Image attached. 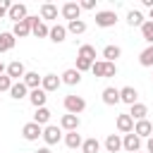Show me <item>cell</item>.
I'll use <instances>...</instances> for the list:
<instances>
[{
	"instance_id": "9c48e42d",
	"label": "cell",
	"mask_w": 153,
	"mask_h": 153,
	"mask_svg": "<svg viewBox=\"0 0 153 153\" xmlns=\"http://www.w3.org/2000/svg\"><path fill=\"white\" fill-rule=\"evenodd\" d=\"M31 33V14L24 19V22H17L14 26H12V36L14 38H26Z\"/></svg>"
},
{
	"instance_id": "cb8c5ba5",
	"label": "cell",
	"mask_w": 153,
	"mask_h": 153,
	"mask_svg": "<svg viewBox=\"0 0 153 153\" xmlns=\"http://www.w3.org/2000/svg\"><path fill=\"white\" fill-rule=\"evenodd\" d=\"M31 122H36L38 127H48V122H50V110H48V108H36Z\"/></svg>"
},
{
	"instance_id": "f546056e",
	"label": "cell",
	"mask_w": 153,
	"mask_h": 153,
	"mask_svg": "<svg viewBox=\"0 0 153 153\" xmlns=\"http://www.w3.org/2000/svg\"><path fill=\"white\" fill-rule=\"evenodd\" d=\"M76 57H81V60H88V62H96V48H93V45H88V43H84V45L79 48Z\"/></svg>"
},
{
	"instance_id": "4fadbf2b",
	"label": "cell",
	"mask_w": 153,
	"mask_h": 153,
	"mask_svg": "<svg viewBox=\"0 0 153 153\" xmlns=\"http://www.w3.org/2000/svg\"><path fill=\"white\" fill-rule=\"evenodd\" d=\"M79 124H81L79 115H69V112L62 115V120H60V129H65V131H76Z\"/></svg>"
},
{
	"instance_id": "277c9868",
	"label": "cell",
	"mask_w": 153,
	"mask_h": 153,
	"mask_svg": "<svg viewBox=\"0 0 153 153\" xmlns=\"http://www.w3.org/2000/svg\"><path fill=\"white\" fill-rule=\"evenodd\" d=\"M60 14H62L67 22H74V19L81 17V7H79V2H65V5L60 7Z\"/></svg>"
},
{
	"instance_id": "ac0fdd59",
	"label": "cell",
	"mask_w": 153,
	"mask_h": 153,
	"mask_svg": "<svg viewBox=\"0 0 153 153\" xmlns=\"http://www.w3.org/2000/svg\"><path fill=\"white\" fill-rule=\"evenodd\" d=\"M100 96H103V103L105 105H117L120 103V88H115V86H105Z\"/></svg>"
},
{
	"instance_id": "ba28073f",
	"label": "cell",
	"mask_w": 153,
	"mask_h": 153,
	"mask_svg": "<svg viewBox=\"0 0 153 153\" xmlns=\"http://www.w3.org/2000/svg\"><path fill=\"white\" fill-rule=\"evenodd\" d=\"M122 148L129 151V153H136V151H141V139H139L134 131H129V134L122 136Z\"/></svg>"
},
{
	"instance_id": "3957f363",
	"label": "cell",
	"mask_w": 153,
	"mask_h": 153,
	"mask_svg": "<svg viewBox=\"0 0 153 153\" xmlns=\"http://www.w3.org/2000/svg\"><path fill=\"white\" fill-rule=\"evenodd\" d=\"M117 24V14L112 10H103V12H96V26L100 29H110Z\"/></svg>"
},
{
	"instance_id": "7402d4cb",
	"label": "cell",
	"mask_w": 153,
	"mask_h": 153,
	"mask_svg": "<svg viewBox=\"0 0 153 153\" xmlns=\"http://www.w3.org/2000/svg\"><path fill=\"white\" fill-rule=\"evenodd\" d=\"M41 79H43V76H38V72H26L22 81H24V86H26L29 91H33V88H41Z\"/></svg>"
},
{
	"instance_id": "4dcf8cb0",
	"label": "cell",
	"mask_w": 153,
	"mask_h": 153,
	"mask_svg": "<svg viewBox=\"0 0 153 153\" xmlns=\"http://www.w3.org/2000/svg\"><path fill=\"white\" fill-rule=\"evenodd\" d=\"M98 151H100V141H98L96 136L84 139V143H81V153H98Z\"/></svg>"
},
{
	"instance_id": "d6986e66",
	"label": "cell",
	"mask_w": 153,
	"mask_h": 153,
	"mask_svg": "<svg viewBox=\"0 0 153 153\" xmlns=\"http://www.w3.org/2000/svg\"><path fill=\"white\" fill-rule=\"evenodd\" d=\"M48 38H50L53 43H62V41L67 38V29H65L62 24H53L50 31H48Z\"/></svg>"
},
{
	"instance_id": "603a6c76",
	"label": "cell",
	"mask_w": 153,
	"mask_h": 153,
	"mask_svg": "<svg viewBox=\"0 0 153 153\" xmlns=\"http://www.w3.org/2000/svg\"><path fill=\"white\" fill-rule=\"evenodd\" d=\"M129 108H131V110H129L127 115H129L131 120H136V122H139V120H146V115H148V108H146L143 103H134V105H129Z\"/></svg>"
},
{
	"instance_id": "d6a6232c",
	"label": "cell",
	"mask_w": 153,
	"mask_h": 153,
	"mask_svg": "<svg viewBox=\"0 0 153 153\" xmlns=\"http://www.w3.org/2000/svg\"><path fill=\"white\" fill-rule=\"evenodd\" d=\"M139 65H141V67H153V45H148V48L141 50V55H139Z\"/></svg>"
},
{
	"instance_id": "d590c367",
	"label": "cell",
	"mask_w": 153,
	"mask_h": 153,
	"mask_svg": "<svg viewBox=\"0 0 153 153\" xmlns=\"http://www.w3.org/2000/svg\"><path fill=\"white\" fill-rule=\"evenodd\" d=\"M91 65H93V62H88V60H81V57H76V67H74V69H76V72L81 74V72H88V69H91Z\"/></svg>"
},
{
	"instance_id": "836d02e7",
	"label": "cell",
	"mask_w": 153,
	"mask_h": 153,
	"mask_svg": "<svg viewBox=\"0 0 153 153\" xmlns=\"http://www.w3.org/2000/svg\"><path fill=\"white\" fill-rule=\"evenodd\" d=\"M141 36H143V41L148 45H153V24L151 22H143L141 24Z\"/></svg>"
},
{
	"instance_id": "30bf717a",
	"label": "cell",
	"mask_w": 153,
	"mask_h": 153,
	"mask_svg": "<svg viewBox=\"0 0 153 153\" xmlns=\"http://www.w3.org/2000/svg\"><path fill=\"white\" fill-rule=\"evenodd\" d=\"M120 103H127V105L139 103V91L134 86H122L120 88Z\"/></svg>"
},
{
	"instance_id": "6da1fadb",
	"label": "cell",
	"mask_w": 153,
	"mask_h": 153,
	"mask_svg": "<svg viewBox=\"0 0 153 153\" xmlns=\"http://www.w3.org/2000/svg\"><path fill=\"white\" fill-rule=\"evenodd\" d=\"M65 110L69 115H81L86 110V100L81 96H65Z\"/></svg>"
},
{
	"instance_id": "e575fe53",
	"label": "cell",
	"mask_w": 153,
	"mask_h": 153,
	"mask_svg": "<svg viewBox=\"0 0 153 153\" xmlns=\"http://www.w3.org/2000/svg\"><path fill=\"white\" fill-rule=\"evenodd\" d=\"M91 72H93V76L105 79V60H96V62L91 65Z\"/></svg>"
},
{
	"instance_id": "8992f818",
	"label": "cell",
	"mask_w": 153,
	"mask_h": 153,
	"mask_svg": "<svg viewBox=\"0 0 153 153\" xmlns=\"http://www.w3.org/2000/svg\"><path fill=\"white\" fill-rule=\"evenodd\" d=\"M5 74H7L10 79H17V81H22V79H24V74H26V67H24V62L14 60V62H10V65L5 67Z\"/></svg>"
},
{
	"instance_id": "74e56055",
	"label": "cell",
	"mask_w": 153,
	"mask_h": 153,
	"mask_svg": "<svg viewBox=\"0 0 153 153\" xmlns=\"http://www.w3.org/2000/svg\"><path fill=\"white\" fill-rule=\"evenodd\" d=\"M10 88H12V79L7 74H0V93L2 91H10Z\"/></svg>"
},
{
	"instance_id": "bcb514c9",
	"label": "cell",
	"mask_w": 153,
	"mask_h": 153,
	"mask_svg": "<svg viewBox=\"0 0 153 153\" xmlns=\"http://www.w3.org/2000/svg\"><path fill=\"white\" fill-rule=\"evenodd\" d=\"M136 153H141V151H136Z\"/></svg>"
},
{
	"instance_id": "f35d334b",
	"label": "cell",
	"mask_w": 153,
	"mask_h": 153,
	"mask_svg": "<svg viewBox=\"0 0 153 153\" xmlns=\"http://www.w3.org/2000/svg\"><path fill=\"white\" fill-rule=\"evenodd\" d=\"M10 5H12L10 0H0V19H2V17L10 12Z\"/></svg>"
},
{
	"instance_id": "7dc6e473",
	"label": "cell",
	"mask_w": 153,
	"mask_h": 153,
	"mask_svg": "<svg viewBox=\"0 0 153 153\" xmlns=\"http://www.w3.org/2000/svg\"><path fill=\"white\" fill-rule=\"evenodd\" d=\"M151 136H153V134H151Z\"/></svg>"
},
{
	"instance_id": "b9f144b4",
	"label": "cell",
	"mask_w": 153,
	"mask_h": 153,
	"mask_svg": "<svg viewBox=\"0 0 153 153\" xmlns=\"http://www.w3.org/2000/svg\"><path fill=\"white\" fill-rule=\"evenodd\" d=\"M141 5H143V7H148V10H153V0H141Z\"/></svg>"
},
{
	"instance_id": "83f0119b",
	"label": "cell",
	"mask_w": 153,
	"mask_h": 153,
	"mask_svg": "<svg viewBox=\"0 0 153 153\" xmlns=\"http://www.w3.org/2000/svg\"><path fill=\"white\" fill-rule=\"evenodd\" d=\"M67 33H74V36H81L86 33V22L84 19H74V22H67Z\"/></svg>"
},
{
	"instance_id": "ee69618b",
	"label": "cell",
	"mask_w": 153,
	"mask_h": 153,
	"mask_svg": "<svg viewBox=\"0 0 153 153\" xmlns=\"http://www.w3.org/2000/svg\"><path fill=\"white\" fill-rule=\"evenodd\" d=\"M148 22L153 24V10H148Z\"/></svg>"
},
{
	"instance_id": "9a60e30c",
	"label": "cell",
	"mask_w": 153,
	"mask_h": 153,
	"mask_svg": "<svg viewBox=\"0 0 153 153\" xmlns=\"http://www.w3.org/2000/svg\"><path fill=\"white\" fill-rule=\"evenodd\" d=\"M45 100H48V93H45L43 88L29 91V103H31L33 108H45Z\"/></svg>"
},
{
	"instance_id": "8fae6325",
	"label": "cell",
	"mask_w": 153,
	"mask_h": 153,
	"mask_svg": "<svg viewBox=\"0 0 153 153\" xmlns=\"http://www.w3.org/2000/svg\"><path fill=\"white\" fill-rule=\"evenodd\" d=\"M48 31H50V26H48L45 22H41L38 17H33V14H31V33H33L36 38H45V36H48Z\"/></svg>"
},
{
	"instance_id": "60d3db41",
	"label": "cell",
	"mask_w": 153,
	"mask_h": 153,
	"mask_svg": "<svg viewBox=\"0 0 153 153\" xmlns=\"http://www.w3.org/2000/svg\"><path fill=\"white\" fill-rule=\"evenodd\" d=\"M146 153H153V136L146 141Z\"/></svg>"
},
{
	"instance_id": "2e32d148",
	"label": "cell",
	"mask_w": 153,
	"mask_h": 153,
	"mask_svg": "<svg viewBox=\"0 0 153 153\" xmlns=\"http://www.w3.org/2000/svg\"><path fill=\"white\" fill-rule=\"evenodd\" d=\"M117 131L120 134H129V131H134V120L127 115V112H122V115H117Z\"/></svg>"
},
{
	"instance_id": "ffe728a7",
	"label": "cell",
	"mask_w": 153,
	"mask_h": 153,
	"mask_svg": "<svg viewBox=\"0 0 153 153\" xmlns=\"http://www.w3.org/2000/svg\"><path fill=\"white\" fill-rule=\"evenodd\" d=\"M57 5L53 2H43L41 5V22H48V19H57Z\"/></svg>"
},
{
	"instance_id": "484cf974",
	"label": "cell",
	"mask_w": 153,
	"mask_h": 153,
	"mask_svg": "<svg viewBox=\"0 0 153 153\" xmlns=\"http://www.w3.org/2000/svg\"><path fill=\"white\" fill-rule=\"evenodd\" d=\"M105 151H108V153L122 151V139H120V134H108V139H105Z\"/></svg>"
},
{
	"instance_id": "52a82bcc",
	"label": "cell",
	"mask_w": 153,
	"mask_h": 153,
	"mask_svg": "<svg viewBox=\"0 0 153 153\" xmlns=\"http://www.w3.org/2000/svg\"><path fill=\"white\" fill-rule=\"evenodd\" d=\"M41 134H43V127H38L36 122H26V124L22 127V136H24L26 141H38Z\"/></svg>"
},
{
	"instance_id": "7a4b0ae2",
	"label": "cell",
	"mask_w": 153,
	"mask_h": 153,
	"mask_svg": "<svg viewBox=\"0 0 153 153\" xmlns=\"http://www.w3.org/2000/svg\"><path fill=\"white\" fill-rule=\"evenodd\" d=\"M41 139L45 141V146H55V143H60V139H62V129L55 127V124H48V127H43Z\"/></svg>"
},
{
	"instance_id": "44dd1931",
	"label": "cell",
	"mask_w": 153,
	"mask_h": 153,
	"mask_svg": "<svg viewBox=\"0 0 153 153\" xmlns=\"http://www.w3.org/2000/svg\"><path fill=\"white\" fill-rule=\"evenodd\" d=\"M10 96L14 100H22V98H29V88L24 86V81H12V88H10Z\"/></svg>"
},
{
	"instance_id": "ab89813d",
	"label": "cell",
	"mask_w": 153,
	"mask_h": 153,
	"mask_svg": "<svg viewBox=\"0 0 153 153\" xmlns=\"http://www.w3.org/2000/svg\"><path fill=\"white\" fill-rule=\"evenodd\" d=\"M79 7H81V10H93V7H96V0H81Z\"/></svg>"
},
{
	"instance_id": "5bb4252c",
	"label": "cell",
	"mask_w": 153,
	"mask_h": 153,
	"mask_svg": "<svg viewBox=\"0 0 153 153\" xmlns=\"http://www.w3.org/2000/svg\"><path fill=\"white\" fill-rule=\"evenodd\" d=\"M134 134H136L139 139H151L153 124H151L148 120H139V122H134Z\"/></svg>"
},
{
	"instance_id": "8d00e7d4",
	"label": "cell",
	"mask_w": 153,
	"mask_h": 153,
	"mask_svg": "<svg viewBox=\"0 0 153 153\" xmlns=\"http://www.w3.org/2000/svg\"><path fill=\"white\" fill-rule=\"evenodd\" d=\"M117 76V65L115 62H105V79H112Z\"/></svg>"
},
{
	"instance_id": "7bdbcfd3",
	"label": "cell",
	"mask_w": 153,
	"mask_h": 153,
	"mask_svg": "<svg viewBox=\"0 0 153 153\" xmlns=\"http://www.w3.org/2000/svg\"><path fill=\"white\" fill-rule=\"evenodd\" d=\"M36 153H50V148H48V146H43V148H38Z\"/></svg>"
},
{
	"instance_id": "5b68a950",
	"label": "cell",
	"mask_w": 153,
	"mask_h": 153,
	"mask_svg": "<svg viewBox=\"0 0 153 153\" xmlns=\"http://www.w3.org/2000/svg\"><path fill=\"white\" fill-rule=\"evenodd\" d=\"M7 17H10V19L17 24V22H24V19L29 17V10H26V5H24V2H14V5H10Z\"/></svg>"
},
{
	"instance_id": "f6af8a7d",
	"label": "cell",
	"mask_w": 153,
	"mask_h": 153,
	"mask_svg": "<svg viewBox=\"0 0 153 153\" xmlns=\"http://www.w3.org/2000/svg\"><path fill=\"white\" fill-rule=\"evenodd\" d=\"M0 74H5V65H2V60H0Z\"/></svg>"
},
{
	"instance_id": "e0dca14e",
	"label": "cell",
	"mask_w": 153,
	"mask_h": 153,
	"mask_svg": "<svg viewBox=\"0 0 153 153\" xmlns=\"http://www.w3.org/2000/svg\"><path fill=\"white\" fill-rule=\"evenodd\" d=\"M60 81L67 84V86H76V84L81 81V74H79L74 67H69V69H65V72L60 74Z\"/></svg>"
},
{
	"instance_id": "1f68e13d",
	"label": "cell",
	"mask_w": 153,
	"mask_h": 153,
	"mask_svg": "<svg viewBox=\"0 0 153 153\" xmlns=\"http://www.w3.org/2000/svg\"><path fill=\"white\" fill-rule=\"evenodd\" d=\"M143 22H146V19H143V14H141L139 10H129V12H127V24H129V26H139V29H141Z\"/></svg>"
},
{
	"instance_id": "f1b7e54d",
	"label": "cell",
	"mask_w": 153,
	"mask_h": 153,
	"mask_svg": "<svg viewBox=\"0 0 153 153\" xmlns=\"http://www.w3.org/2000/svg\"><path fill=\"white\" fill-rule=\"evenodd\" d=\"M120 55H122V48L120 45H105L103 48V60L105 62H115Z\"/></svg>"
},
{
	"instance_id": "4316f807",
	"label": "cell",
	"mask_w": 153,
	"mask_h": 153,
	"mask_svg": "<svg viewBox=\"0 0 153 153\" xmlns=\"http://www.w3.org/2000/svg\"><path fill=\"white\" fill-rule=\"evenodd\" d=\"M14 43H17V38L12 36V31L0 33V53H10V50L14 48Z\"/></svg>"
},
{
	"instance_id": "d4e9b609",
	"label": "cell",
	"mask_w": 153,
	"mask_h": 153,
	"mask_svg": "<svg viewBox=\"0 0 153 153\" xmlns=\"http://www.w3.org/2000/svg\"><path fill=\"white\" fill-rule=\"evenodd\" d=\"M81 143H84V139H81L79 131H67V134H65V146H67V148L74 151V148H81Z\"/></svg>"
},
{
	"instance_id": "7c38bea8",
	"label": "cell",
	"mask_w": 153,
	"mask_h": 153,
	"mask_svg": "<svg viewBox=\"0 0 153 153\" xmlns=\"http://www.w3.org/2000/svg\"><path fill=\"white\" fill-rule=\"evenodd\" d=\"M60 84H62V81H60V76H57V74H45V76L41 79V88H43L45 93L57 91V88H60Z\"/></svg>"
}]
</instances>
